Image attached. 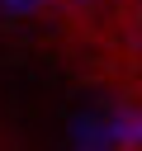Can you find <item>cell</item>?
<instances>
[{
    "label": "cell",
    "mask_w": 142,
    "mask_h": 151,
    "mask_svg": "<svg viewBox=\"0 0 142 151\" xmlns=\"http://www.w3.org/2000/svg\"><path fill=\"white\" fill-rule=\"evenodd\" d=\"M0 151H118V109L52 38L0 33Z\"/></svg>",
    "instance_id": "cell-1"
}]
</instances>
